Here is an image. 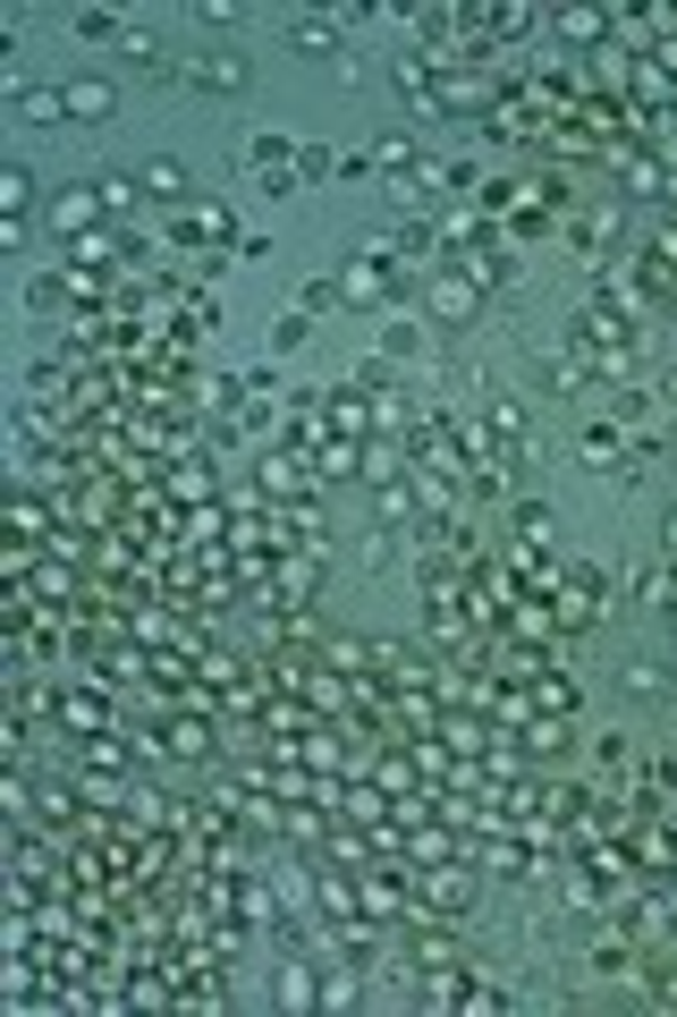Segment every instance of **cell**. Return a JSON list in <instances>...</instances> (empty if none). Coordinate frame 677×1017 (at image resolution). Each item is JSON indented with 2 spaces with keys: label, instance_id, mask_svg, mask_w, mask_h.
<instances>
[{
  "label": "cell",
  "instance_id": "7a4b0ae2",
  "mask_svg": "<svg viewBox=\"0 0 677 1017\" xmlns=\"http://www.w3.org/2000/svg\"><path fill=\"white\" fill-rule=\"evenodd\" d=\"M288 162H297V144L254 137V178H263V187H288Z\"/></svg>",
  "mask_w": 677,
  "mask_h": 1017
},
{
  "label": "cell",
  "instance_id": "6da1fadb",
  "mask_svg": "<svg viewBox=\"0 0 677 1017\" xmlns=\"http://www.w3.org/2000/svg\"><path fill=\"white\" fill-rule=\"evenodd\" d=\"M60 103H68V119H110V110H119V94H110L102 76H76V85L60 94Z\"/></svg>",
  "mask_w": 677,
  "mask_h": 1017
},
{
  "label": "cell",
  "instance_id": "3957f363",
  "mask_svg": "<svg viewBox=\"0 0 677 1017\" xmlns=\"http://www.w3.org/2000/svg\"><path fill=\"white\" fill-rule=\"evenodd\" d=\"M297 178H339L331 144H297Z\"/></svg>",
  "mask_w": 677,
  "mask_h": 1017
},
{
  "label": "cell",
  "instance_id": "277c9868",
  "mask_svg": "<svg viewBox=\"0 0 677 1017\" xmlns=\"http://www.w3.org/2000/svg\"><path fill=\"white\" fill-rule=\"evenodd\" d=\"M76 35H85V43H110V35H128V26H119V17H102V9H94V17H76Z\"/></svg>",
  "mask_w": 677,
  "mask_h": 1017
}]
</instances>
